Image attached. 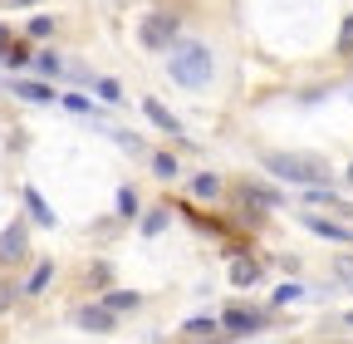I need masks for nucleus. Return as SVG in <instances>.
Masks as SVG:
<instances>
[{"label": "nucleus", "mask_w": 353, "mask_h": 344, "mask_svg": "<svg viewBox=\"0 0 353 344\" xmlns=\"http://www.w3.org/2000/svg\"><path fill=\"white\" fill-rule=\"evenodd\" d=\"M172 79L176 84H182V89H206V84H211V50L206 45H192V39H187V45H172Z\"/></svg>", "instance_id": "nucleus-1"}, {"label": "nucleus", "mask_w": 353, "mask_h": 344, "mask_svg": "<svg viewBox=\"0 0 353 344\" xmlns=\"http://www.w3.org/2000/svg\"><path fill=\"white\" fill-rule=\"evenodd\" d=\"M265 167H270L275 178L304 182V187L329 182V162H324V157H309V153H270V157H265Z\"/></svg>", "instance_id": "nucleus-2"}, {"label": "nucleus", "mask_w": 353, "mask_h": 344, "mask_svg": "<svg viewBox=\"0 0 353 344\" xmlns=\"http://www.w3.org/2000/svg\"><path fill=\"white\" fill-rule=\"evenodd\" d=\"M138 39H143V50H152V55L172 50V45H176V15H172V10H152V15H143Z\"/></svg>", "instance_id": "nucleus-3"}, {"label": "nucleus", "mask_w": 353, "mask_h": 344, "mask_svg": "<svg viewBox=\"0 0 353 344\" xmlns=\"http://www.w3.org/2000/svg\"><path fill=\"white\" fill-rule=\"evenodd\" d=\"M25 251H30V236H25V227H20V222L0 231V266H15V261H25Z\"/></svg>", "instance_id": "nucleus-4"}, {"label": "nucleus", "mask_w": 353, "mask_h": 344, "mask_svg": "<svg viewBox=\"0 0 353 344\" xmlns=\"http://www.w3.org/2000/svg\"><path fill=\"white\" fill-rule=\"evenodd\" d=\"M221 325H226V334H250V329L265 325V315L260 310H245V305H231L226 315H221Z\"/></svg>", "instance_id": "nucleus-5"}, {"label": "nucleus", "mask_w": 353, "mask_h": 344, "mask_svg": "<svg viewBox=\"0 0 353 344\" xmlns=\"http://www.w3.org/2000/svg\"><path fill=\"white\" fill-rule=\"evenodd\" d=\"M74 325L88 329V334H108V329H113V315H108L103 305H79V310H74Z\"/></svg>", "instance_id": "nucleus-6"}, {"label": "nucleus", "mask_w": 353, "mask_h": 344, "mask_svg": "<svg viewBox=\"0 0 353 344\" xmlns=\"http://www.w3.org/2000/svg\"><path fill=\"white\" fill-rule=\"evenodd\" d=\"M304 227L319 231V236H329V241H353V227L348 222H329V217H314V211H304Z\"/></svg>", "instance_id": "nucleus-7"}, {"label": "nucleus", "mask_w": 353, "mask_h": 344, "mask_svg": "<svg viewBox=\"0 0 353 344\" xmlns=\"http://www.w3.org/2000/svg\"><path fill=\"white\" fill-rule=\"evenodd\" d=\"M143 113H148V118L162 128V133H182V123H176V118H172V113H167L157 99H143Z\"/></svg>", "instance_id": "nucleus-8"}, {"label": "nucleus", "mask_w": 353, "mask_h": 344, "mask_svg": "<svg viewBox=\"0 0 353 344\" xmlns=\"http://www.w3.org/2000/svg\"><path fill=\"white\" fill-rule=\"evenodd\" d=\"M309 202H314V207H329V211H339V217H353V207H348L343 197L324 192V187H314V192H309Z\"/></svg>", "instance_id": "nucleus-9"}, {"label": "nucleus", "mask_w": 353, "mask_h": 344, "mask_svg": "<svg viewBox=\"0 0 353 344\" xmlns=\"http://www.w3.org/2000/svg\"><path fill=\"white\" fill-rule=\"evenodd\" d=\"M0 59H6L10 69H20V64H30V45H20V39H6V45H0Z\"/></svg>", "instance_id": "nucleus-10"}, {"label": "nucleus", "mask_w": 353, "mask_h": 344, "mask_svg": "<svg viewBox=\"0 0 353 344\" xmlns=\"http://www.w3.org/2000/svg\"><path fill=\"white\" fill-rule=\"evenodd\" d=\"M50 280H54V266H50V261H39L34 276L25 280V295H44V285H50Z\"/></svg>", "instance_id": "nucleus-11"}, {"label": "nucleus", "mask_w": 353, "mask_h": 344, "mask_svg": "<svg viewBox=\"0 0 353 344\" xmlns=\"http://www.w3.org/2000/svg\"><path fill=\"white\" fill-rule=\"evenodd\" d=\"M15 94H20V99H30V104H50V99H54L50 84H15Z\"/></svg>", "instance_id": "nucleus-12"}, {"label": "nucleus", "mask_w": 353, "mask_h": 344, "mask_svg": "<svg viewBox=\"0 0 353 344\" xmlns=\"http://www.w3.org/2000/svg\"><path fill=\"white\" fill-rule=\"evenodd\" d=\"M231 280H236V285H255V280H260V266H255V261H231Z\"/></svg>", "instance_id": "nucleus-13"}, {"label": "nucleus", "mask_w": 353, "mask_h": 344, "mask_svg": "<svg viewBox=\"0 0 353 344\" xmlns=\"http://www.w3.org/2000/svg\"><path fill=\"white\" fill-rule=\"evenodd\" d=\"M132 305H138V295H132V290H113V295L103 300V310H108V315H118V310H132Z\"/></svg>", "instance_id": "nucleus-14"}, {"label": "nucleus", "mask_w": 353, "mask_h": 344, "mask_svg": "<svg viewBox=\"0 0 353 344\" xmlns=\"http://www.w3.org/2000/svg\"><path fill=\"white\" fill-rule=\"evenodd\" d=\"M25 202H30V207H34V217H39V222H44V227H50V222H54V211H50V207H44V197H39V192H34V187H25Z\"/></svg>", "instance_id": "nucleus-15"}, {"label": "nucleus", "mask_w": 353, "mask_h": 344, "mask_svg": "<svg viewBox=\"0 0 353 344\" xmlns=\"http://www.w3.org/2000/svg\"><path fill=\"white\" fill-rule=\"evenodd\" d=\"M152 172H157V178H176V157L172 153H157L152 157Z\"/></svg>", "instance_id": "nucleus-16"}, {"label": "nucleus", "mask_w": 353, "mask_h": 344, "mask_svg": "<svg viewBox=\"0 0 353 344\" xmlns=\"http://www.w3.org/2000/svg\"><path fill=\"white\" fill-rule=\"evenodd\" d=\"M192 192H196V197H216V192H221V182L211 178V172H201V178L192 182Z\"/></svg>", "instance_id": "nucleus-17"}, {"label": "nucleus", "mask_w": 353, "mask_h": 344, "mask_svg": "<svg viewBox=\"0 0 353 344\" xmlns=\"http://www.w3.org/2000/svg\"><path fill=\"white\" fill-rule=\"evenodd\" d=\"M118 211H123V217H132V211H138V192H132V187L118 192Z\"/></svg>", "instance_id": "nucleus-18"}, {"label": "nucleus", "mask_w": 353, "mask_h": 344, "mask_svg": "<svg viewBox=\"0 0 353 344\" xmlns=\"http://www.w3.org/2000/svg\"><path fill=\"white\" fill-rule=\"evenodd\" d=\"M94 89H99V99H108V104H118V99H123V89H118V84H113V79H99V84H94Z\"/></svg>", "instance_id": "nucleus-19"}, {"label": "nucleus", "mask_w": 353, "mask_h": 344, "mask_svg": "<svg viewBox=\"0 0 353 344\" xmlns=\"http://www.w3.org/2000/svg\"><path fill=\"white\" fill-rule=\"evenodd\" d=\"M30 35H34V39L54 35V20H50V15H34V20H30Z\"/></svg>", "instance_id": "nucleus-20"}, {"label": "nucleus", "mask_w": 353, "mask_h": 344, "mask_svg": "<svg viewBox=\"0 0 353 344\" xmlns=\"http://www.w3.org/2000/svg\"><path fill=\"white\" fill-rule=\"evenodd\" d=\"M211 329H221L216 320H187V334H196V339H206Z\"/></svg>", "instance_id": "nucleus-21"}, {"label": "nucleus", "mask_w": 353, "mask_h": 344, "mask_svg": "<svg viewBox=\"0 0 353 344\" xmlns=\"http://www.w3.org/2000/svg\"><path fill=\"white\" fill-rule=\"evenodd\" d=\"M162 227H167V211H162V207H157V211H152V217H148V222H143V231H148V236H157V231H162Z\"/></svg>", "instance_id": "nucleus-22"}, {"label": "nucleus", "mask_w": 353, "mask_h": 344, "mask_svg": "<svg viewBox=\"0 0 353 344\" xmlns=\"http://www.w3.org/2000/svg\"><path fill=\"white\" fill-rule=\"evenodd\" d=\"M299 295H304L299 285H280V290H275V300H280V305H290V300H299Z\"/></svg>", "instance_id": "nucleus-23"}, {"label": "nucleus", "mask_w": 353, "mask_h": 344, "mask_svg": "<svg viewBox=\"0 0 353 344\" xmlns=\"http://www.w3.org/2000/svg\"><path fill=\"white\" fill-rule=\"evenodd\" d=\"M339 50H343V55H353V15H348V25H343V39H339Z\"/></svg>", "instance_id": "nucleus-24"}, {"label": "nucleus", "mask_w": 353, "mask_h": 344, "mask_svg": "<svg viewBox=\"0 0 353 344\" xmlns=\"http://www.w3.org/2000/svg\"><path fill=\"white\" fill-rule=\"evenodd\" d=\"M39 74H59V59L54 55H39Z\"/></svg>", "instance_id": "nucleus-25"}, {"label": "nucleus", "mask_w": 353, "mask_h": 344, "mask_svg": "<svg viewBox=\"0 0 353 344\" xmlns=\"http://www.w3.org/2000/svg\"><path fill=\"white\" fill-rule=\"evenodd\" d=\"M334 271H339V276H343V280H348V285H353V256H343V261H339V266H334Z\"/></svg>", "instance_id": "nucleus-26"}, {"label": "nucleus", "mask_w": 353, "mask_h": 344, "mask_svg": "<svg viewBox=\"0 0 353 344\" xmlns=\"http://www.w3.org/2000/svg\"><path fill=\"white\" fill-rule=\"evenodd\" d=\"M15 305V285H0V310H10Z\"/></svg>", "instance_id": "nucleus-27"}, {"label": "nucleus", "mask_w": 353, "mask_h": 344, "mask_svg": "<svg viewBox=\"0 0 353 344\" xmlns=\"http://www.w3.org/2000/svg\"><path fill=\"white\" fill-rule=\"evenodd\" d=\"M6 39H10V30H6V25H0V45H6Z\"/></svg>", "instance_id": "nucleus-28"}, {"label": "nucleus", "mask_w": 353, "mask_h": 344, "mask_svg": "<svg viewBox=\"0 0 353 344\" xmlns=\"http://www.w3.org/2000/svg\"><path fill=\"white\" fill-rule=\"evenodd\" d=\"M348 182H353V167H348Z\"/></svg>", "instance_id": "nucleus-29"}, {"label": "nucleus", "mask_w": 353, "mask_h": 344, "mask_svg": "<svg viewBox=\"0 0 353 344\" xmlns=\"http://www.w3.org/2000/svg\"><path fill=\"white\" fill-rule=\"evenodd\" d=\"M20 6H30V0H20Z\"/></svg>", "instance_id": "nucleus-30"}, {"label": "nucleus", "mask_w": 353, "mask_h": 344, "mask_svg": "<svg viewBox=\"0 0 353 344\" xmlns=\"http://www.w3.org/2000/svg\"><path fill=\"white\" fill-rule=\"evenodd\" d=\"M348 325H353V315H348Z\"/></svg>", "instance_id": "nucleus-31"}]
</instances>
